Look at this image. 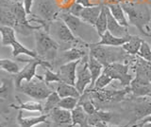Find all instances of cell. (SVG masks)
<instances>
[{
	"label": "cell",
	"instance_id": "1",
	"mask_svg": "<svg viewBox=\"0 0 151 127\" xmlns=\"http://www.w3.org/2000/svg\"><path fill=\"white\" fill-rule=\"evenodd\" d=\"M126 12L129 25H132L144 36L151 37L149 32V23L151 22V11L146 3L138 2H121Z\"/></svg>",
	"mask_w": 151,
	"mask_h": 127
},
{
	"label": "cell",
	"instance_id": "2",
	"mask_svg": "<svg viewBox=\"0 0 151 127\" xmlns=\"http://www.w3.org/2000/svg\"><path fill=\"white\" fill-rule=\"evenodd\" d=\"M60 12V8L55 0H37L34 12H31V17L28 19L30 22L40 23L42 29L49 32L51 23L58 19Z\"/></svg>",
	"mask_w": 151,
	"mask_h": 127
},
{
	"label": "cell",
	"instance_id": "3",
	"mask_svg": "<svg viewBox=\"0 0 151 127\" xmlns=\"http://www.w3.org/2000/svg\"><path fill=\"white\" fill-rule=\"evenodd\" d=\"M89 49V54L97 59L104 67L112 63H121L122 61H126L132 56L127 53L122 46H110L90 43Z\"/></svg>",
	"mask_w": 151,
	"mask_h": 127
},
{
	"label": "cell",
	"instance_id": "4",
	"mask_svg": "<svg viewBox=\"0 0 151 127\" xmlns=\"http://www.w3.org/2000/svg\"><path fill=\"white\" fill-rule=\"evenodd\" d=\"M34 36L36 44L35 51L38 54V57L48 62L54 61L57 56V51L60 48L57 41L52 38V36L44 29L36 30Z\"/></svg>",
	"mask_w": 151,
	"mask_h": 127
},
{
	"label": "cell",
	"instance_id": "5",
	"mask_svg": "<svg viewBox=\"0 0 151 127\" xmlns=\"http://www.w3.org/2000/svg\"><path fill=\"white\" fill-rule=\"evenodd\" d=\"M48 33L56 39H58L60 43L69 45L70 48L76 46H89L90 44L86 43L82 39L78 38L76 36L73 31L69 29V27L65 24V23L58 18V19L54 20L51 23L50 28H49V32Z\"/></svg>",
	"mask_w": 151,
	"mask_h": 127
},
{
	"label": "cell",
	"instance_id": "6",
	"mask_svg": "<svg viewBox=\"0 0 151 127\" xmlns=\"http://www.w3.org/2000/svg\"><path fill=\"white\" fill-rule=\"evenodd\" d=\"M17 60L19 62L27 63V65L23 67L22 70H20V72L14 75V84H15L16 88H19L22 86L23 81L30 82L34 78H36L38 76L37 67L39 65H41L42 67H53V64H51V62L42 60L41 58H31L30 60L18 58Z\"/></svg>",
	"mask_w": 151,
	"mask_h": 127
},
{
	"label": "cell",
	"instance_id": "7",
	"mask_svg": "<svg viewBox=\"0 0 151 127\" xmlns=\"http://www.w3.org/2000/svg\"><path fill=\"white\" fill-rule=\"evenodd\" d=\"M22 93L37 101H42L48 97L53 92L52 88L44 81V77L38 76L30 82L22 83V86L17 88Z\"/></svg>",
	"mask_w": 151,
	"mask_h": 127
},
{
	"label": "cell",
	"instance_id": "8",
	"mask_svg": "<svg viewBox=\"0 0 151 127\" xmlns=\"http://www.w3.org/2000/svg\"><path fill=\"white\" fill-rule=\"evenodd\" d=\"M129 65L124 63H112L104 67L103 72L109 75L113 81H119L121 86L129 87L133 77L129 74Z\"/></svg>",
	"mask_w": 151,
	"mask_h": 127
},
{
	"label": "cell",
	"instance_id": "9",
	"mask_svg": "<svg viewBox=\"0 0 151 127\" xmlns=\"http://www.w3.org/2000/svg\"><path fill=\"white\" fill-rule=\"evenodd\" d=\"M129 65L135 72L133 80L143 83H151V62L136 55L131 58Z\"/></svg>",
	"mask_w": 151,
	"mask_h": 127
},
{
	"label": "cell",
	"instance_id": "10",
	"mask_svg": "<svg viewBox=\"0 0 151 127\" xmlns=\"http://www.w3.org/2000/svg\"><path fill=\"white\" fill-rule=\"evenodd\" d=\"M93 100L99 102H121L125 100L126 96L130 92V88L125 87L122 90H105V89H88L86 90Z\"/></svg>",
	"mask_w": 151,
	"mask_h": 127
},
{
	"label": "cell",
	"instance_id": "11",
	"mask_svg": "<svg viewBox=\"0 0 151 127\" xmlns=\"http://www.w3.org/2000/svg\"><path fill=\"white\" fill-rule=\"evenodd\" d=\"M88 57L89 55L84 57L80 62V67H78L77 70V80H76V87L78 92L82 94L86 91L88 86H91L92 83V76L88 67Z\"/></svg>",
	"mask_w": 151,
	"mask_h": 127
},
{
	"label": "cell",
	"instance_id": "12",
	"mask_svg": "<svg viewBox=\"0 0 151 127\" xmlns=\"http://www.w3.org/2000/svg\"><path fill=\"white\" fill-rule=\"evenodd\" d=\"M132 113H133L134 119L132 120L131 123L133 124L135 121H139L143 120L144 118L148 117L151 115V97H140L135 98L133 103V108H132Z\"/></svg>",
	"mask_w": 151,
	"mask_h": 127
},
{
	"label": "cell",
	"instance_id": "13",
	"mask_svg": "<svg viewBox=\"0 0 151 127\" xmlns=\"http://www.w3.org/2000/svg\"><path fill=\"white\" fill-rule=\"evenodd\" d=\"M48 115L53 127H73L72 112L70 110L57 106L48 113Z\"/></svg>",
	"mask_w": 151,
	"mask_h": 127
},
{
	"label": "cell",
	"instance_id": "14",
	"mask_svg": "<svg viewBox=\"0 0 151 127\" xmlns=\"http://www.w3.org/2000/svg\"><path fill=\"white\" fill-rule=\"evenodd\" d=\"M81 62V60L73 61V62H68L60 65L57 73L59 74L61 83H69V84H76V80H77V70L78 65Z\"/></svg>",
	"mask_w": 151,
	"mask_h": 127
},
{
	"label": "cell",
	"instance_id": "15",
	"mask_svg": "<svg viewBox=\"0 0 151 127\" xmlns=\"http://www.w3.org/2000/svg\"><path fill=\"white\" fill-rule=\"evenodd\" d=\"M58 18L63 20L65 24L69 27V29L73 31V33L80 39H81V35H80V33H81L82 30L85 27L89 26V24H87V23H85L84 21L80 19V17L71 15V13L66 10L60 11Z\"/></svg>",
	"mask_w": 151,
	"mask_h": 127
},
{
	"label": "cell",
	"instance_id": "16",
	"mask_svg": "<svg viewBox=\"0 0 151 127\" xmlns=\"http://www.w3.org/2000/svg\"><path fill=\"white\" fill-rule=\"evenodd\" d=\"M89 48V46H76L64 49L60 55V59L63 61L64 64L68 62H73V61L82 60L84 57L89 55L86 49Z\"/></svg>",
	"mask_w": 151,
	"mask_h": 127
},
{
	"label": "cell",
	"instance_id": "17",
	"mask_svg": "<svg viewBox=\"0 0 151 127\" xmlns=\"http://www.w3.org/2000/svg\"><path fill=\"white\" fill-rule=\"evenodd\" d=\"M49 118L48 114H42L36 117H23V110H20L17 116V124L19 127H34L42 123L47 122V119Z\"/></svg>",
	"mask_w": 151,
	"mask_h": 127
},
{
	"label": "cell",
	"instance_id": "18",
	"mask_svg": "<svg viewBox=\"0 0 151 127\" xmlns=\"http://www.w3.org/2000/svg\"><path fill=\"white\" fill-rule=\"evenodd\" d=\"M102 8L103 5H101V4L91 7H84L81 15H80V19L94 28L96 23L99 17V15H100L102 11Z\"/></svg>",
	"mask_w": 151,
	"mask_h": 127
},
{
	"label": "cell",
	"instance_id": "19",
	"mask_svg": "<svg viewBox=\"0 0 151 127\" xmlns=\"http://www.w3.org/2000/svg\"><path fill=\"white\" fill-rule=\"evenodd\" d=\"M107 30H109L112 35L117 37H127L129 36V27H125L120 25L118 21L111 15V13L109 10L108 7V28Z\"/></svg>",
	"mask_w": 151,
	"mask_h": 127
},
{
	"label": "cell",
	"instance_id": "20",
	"mask_svg": "<svg viewBox=\"0 0 151 127\" xmlns=\"http://www.w3.org/2000/svg\"><path fill=\"white\" fill-rule=\"evenodd\" d=\"M131 35L127 37H117L112 35L109 30H107L100 37V41L96 42V45H102V46H122L126 44L127 41L130 39Z\"/></svg>",
	"mask_w": 151,
	"mask_h": 127
},
{
	"label": "cell",
	"instance_id": "21",
	"mask_svg": "<svg viewBox=\"0 0 151 127\" xmlns=\"http://www.w3.org/2000/svg\"><path fill=\"white\" fill-rule=\"evenodd\" d=\"M72 120L73 127L78 125V127H89V115L87 114L83 107L78 103L75 109L72 111Z\"/></svg>",
	"mask_w": 151,
	"mask_h": 127
},
{
	"label": "cell",
	"instance_id": "22",
	"mask_svg": "<svg viewBox=\"0 0 151 127\" xmlns=\"http://www.w3.org/2000/svg\"><path fill=\"white\" fill-rule=\"evenodd\" d=\"M88 67H89V70H90V72H91V76H92V83H91V86H90L89 89H92L94 86V83H96V80L102 74L103 69H104V65L99 62L97 59L94 58L93 56L89 54Z\"/></svg>",
	"mask_w": 151,
	"mask_h": 127
},
{
	"label": "cell",
	"instance_id": "23",
	"mask_svg": "<svg viewBox=\"0 0 151 127\" xmlns=\"http://www.w3.org/2000/svg\"><path fill=\"white\" fill-rule=\"evenodd\" d=\"M129 88L130 93L134 98L151 97V83H143L132 80Z\"/></svg>",
	"mask_w": 151,
	"mask_h": 127
},
{
	"label": "cell",
	"instance_id": "24",
	"mask_svg": "<svg viewBox=\"0 0 151 127\" xmlns=\"http://www.w3.org/2000/svg\"><path fill=\"white\" fill-rule=\"evenodd\" d=\"M107 6L109 7V10H110L111 15L115 18L120 25L125 27L129 26L126 12L124 11V9H123L121 3H112V4H109Z\"/></svg>",
	"mask_w": 151,
	"mask_h": 127
},
{
	"label": "cell",
	"instance_id": "25",
	"mask_svg": "<svg viewBox=\"0 0 151 127\" xmlns=\"http://www.w3.org/2000/svg\"><path fill=\"white\" fill-rule=\"evenodd\" d=\"M57 93L59 94L60 98H66V97H75V98H80L81 94L78 92V90L76 87V86L65 83H58V86L56 88Z\"/></svg>",
	"mask_w": 151,
	"mask_h": 127
},
{
	"label": "cell",
	"instance_id": "26",
	"mask_svg": "<svg viewBox=\"0 0 151 127\" xmlns=\"http://www.w3.org/2000/svg\"><path fill=\"white\" fill-rule=\"evenodd\" d=\"M0 32H1V45L3 46H12V45L17 40L15 35L16 31L12 27L1 25Z\"/></svg>",
	"mask_w": 151,
	"mask_h": 127
},
{
	"label": "cell",
	"instance_id": "27",
	"mask_svg": "<svg viewBox=\"0 0 151 127\" xmlns=\"http://www.w3.org/2000/svg\"><path fill=\"white\" fill-rule=\"evenodd\" d=\"M143 41L144 40L138 35H131L130 39L126 44L123 45L122 48L129 55L136 56L139 52V49L141 48V45L143 43Z\"/></svg>",
	"mask_w": 151,
	"mask_h": 127
},
{
	"label": "cell",
	"instance_id": "28",
	"mask_svg": "<svg viewBox=\"0 0 151 127\" xmlns=\"http://www.w3.org/2000/svg\"><path fill=\"white\" fill-rule=\"evenodd\" d=\"M17 101L19 102V105H11L12 108H15V109L19 110H26V111H32V112H40L44 113V105L39 102H23L19 98H17Z\"/></svg>",
	"mask_w": 151,
	"mask_h": 127
},
{
	"label": "cell",
	"instance_id": "29",
	"mask_svg": "<svg viewBox=\"0 0 151 127\" xmlns=\"http://www.w3.org/2000/svg\"><path fill=\"white\" fill-rule=\"evenodd\" d=\"M107 28H108V6L103 5L102 11L96 23L94 29L96 30L97 35L99 37H101L107 31Z\"/></svg>",
	"mask_w": 151,
	"mask_h": 127
},
{
	"label": "cell",
	"instance_id": "30",
	"mask_svg": "<svg viewBox=\"0 0 151 127\" xmlns=\"http://www.w3.org/2000/svg\"><path fill=\"white\" fill-rule=\"evenodd\" d=\"M12 56L13 57L17 58L19 55H27V56H29L30 58H39L38 57V54L35 50H31L29 49L26 48L25 46L22 45L19 41H15L14 43L12 45Z\"/></svg>",
	"mask_w": 151,
	"mask_h": 127
},
{
	"label": "cell",
	"instance_id": "31",
	"mask_svg": "<svg viewBox=\"0 0 151 127\" xmlns=\"http://www.w3.org/2000/svg\"><path fill=\"white\" fill-rule=\"evenodd\" d=\"M60 97L57 91H53L50 95L45 99V102L44 105V113L48 114V113L53 109V108L57 107L60 101Z\"/></svg>",
	"mask_w": 151,
	"mask_h": 127
},
{
	"label": "cell",
	"instance_id": "32",
	"mask_svg": "<svg viewBox=\"0 0 151 127\" xmlns=\"http://www.w3.org/2000/svg\"><path fill=\"white\" fill-rule=\"evenodd\" d=\"M0 67L3 71L16 75L20 72V67L16 62H13L11 59H1L0 60Z\"/></svg>",
	"mask_w": 151,
	"mask_h": 127
},
{
	"label": "cell",
	"instance_id": "33",
	"mask_svg": "<svg viewBox=\"0 0 151 127\" xmlns=\"http://www.w3.org/2000/svg\"><path fill=\"white\" fill-rule=\"evenodd\" d=\"M79 99L78 98H75V97L61 98L60 102H59V105H58V106L60 107V108H64V109L72 111L73 109H75L76 106L78 105Z\"/></svg>",
	"mask_w": 151,
	"mask_h": 127
},
{
	"label": "cell",
	"instance_id": "34",
	"mask_svg": "<svg viewBox=\"0 0 151 127\" xmlns=\"http://www.w3.org/2000/svg\"><path fill=\"white\" fill-rule=\"evenodd\" d=\"M113 80L107 75L106 73L102 72V74L99 76V78L96 80V83H94V86L92 89H97V90H100V89H105L107 86H109Z\"/></svg>",
	"mask_w": 151,
	"mask_h": 127
},
{
	"label": "cell",
	"instance_id": "35",
	"mask_svg": "<svg viewBox=\"0 0 151 127\" xmlns=\"http://www.w3.org/2000/svg\"><path fill=\"white\" fill-rule=\"evenodd\" d=\"M42 68H44V81L45 83L49 84L51 83H60V79L58 73L53 72L49 67Z\"/></svg>",
	"mask_w": 151,
	"mask_h": 127
},
{
	"label": "cell",
	"instance_id": "36",
	"mask_svg": "<svg viewBox=\"0 0 151 127\" xmlns=\"http://www.w3.org/2000/svg\"><path fill=\"white\" fill-rule=\"evenodd\" d=\"M137 55L141 58L148 61V62H151V48L149 44L146 43L145 41H143V43L141 45V48L139 49V52Z\"/></svg>",
	"mask_w": 151,
	"mask_h": 127
},
{
	"label": "cell",
	"instance_id": "37",
	"mask_svg": "<svg viewBox=\"0 0 151 127\" xmlns=\"http://www.w3.org/2000/svg\"><path fill=\"white\" fill-rule=\"evenodd\" d=\"M83 9H84V6H82L81 4L75 1L72 5H70L67 9H66V11L69 12L71 15H73L75 16L80 17V15H81Z\"/></svg>",
	"mask_w": 151,
	"mask_h": 127
},
{
	"label": "cell",
	"instance_id": "38",
	"mask_svg": "<svg viewBox=\"0 0 151 127\" xmlns=\"http://www.w3.org/2000/svg\"><path fill=\"white\" fill-rule=\"evenodd\" d=\"M12 86V83L8 80H2L1 88H0V96L2 99H5L8 96V92L9 90V87Z\"/></svg>",
	"mask_w": 151,
	"mask_h": 127
},
{
	"label": "cell",
	"instance_id": "39",
	"mask_svg": "<svg viewBox=\"0 0 151 127\" xmlns=\"http://www.w3.org/2000/svg\"><path fill=\"white\" fill-rule=\"evenodd\" d=\"M34 2H35V0H23V5L25 7V10L27 15H31Z\"/></svg>",
	"mask_w": 151,
	"mask_h": 127
},
{
	"label": "cell",
	"instance_id": "40",
	"mask_svg": "<svg viewBox=\"0 0 151 127\" xmlns=\"http://www.w3.org/2000/svg\"><path fill=\"white\" fill-rule=\"evenodd\" d=\"M76 2H78L79 4H81L84 7H91V6H94L93 4L91 2V0H75Z\"/></svg>",
	"mask_w": 151,
	"mask_h": 127
},
{
	"label": "cell",
	"instance_id": "41",
	"mask_svg": "<svg viewBox=\"0 0 151 127\" xmlns=\"http://www.w3.org/2000/svg\"><path fill=\"white\" fill-rule=\"evenodd\" d=\"M96 127H126V126H118V125H111L109 124L108 122H103V121H99L96 124Z\"/></svg>",
	"mask_w": 151,
	"mask_h": 127
},
{
	"label": "cell",
	"instance_id": "42",
	"mask_svg": "<svg viewBox=\"0 0 151 127\" xmlns=\"http://www.w3.org/2000/svg\"><path fill=\"white\" fill-rule=\"evenodd\" d=\"M89 127H96V125H90Z\"/></svg>",
	"mask_w": 151,
	"mask_h": 127
},
{
	"label": "cell",
	"instance_id": "43",
	"mask_svg": "<svg viewBox=\"0 0 151 127\" xmlns=\"http://www.w3.org/2000/svg\"><path fill=\"white\" fill-rule=\"evenodd\" d=\"M0 127H5V125L3 123H1V126H0Z\"/></svg>",
	"mask_w": 151,
	"mask_h": 127
},
{
	"label": "cell",
	"instance_id": "44",
	"mask_svg": "<svg viewBox=\"0 0 151 127\" xmlns=\"http://www.w3.org/2000/svg\"><path fill=\"white\" fill-rule=\"evenodd\" d=\"M126 127H131V126H127V125H126Z\"/></svg>",
	"mask_w": 151,
	"mask_h": 127
}]
</instances>
